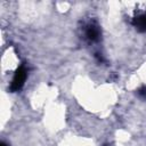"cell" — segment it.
<instances>
[{
	"instance_id": "cell-3",
	"label": "cell",
	"mask_w": 146,
	"mask_h": 146,
	"mask_svg": "<svg viewBox=\"0 0 146 146\" xmlns=\"http://www.w3.org/2000/svg\"><path fill=\"white\" fill-rule=\"evenodd\" d=\"M132 25L140 32L146 31V13H143L138 16H136L132 19Z\"/></svg>"
},
{
	"instance_id": "cell-5",
	"label": "cell",
	"mask_w": 146,
	"mask_h": 146,
	"mask_svg": "<svg viewBox=\"0 0 146 146\" xmlns=\"http://www.w3.org/2000/svg\"><path fill=\"white\" fill-rule=\"evenodd\" d=\"M1 146H8L7 144H5V143H1Z\"/></svg>"
},
{
	"instance_id": "cell-4",
	"label": "cell",
	"mask_w": 146,
	"mask_h": 146,
	"mask_svg": "<svg viewBox=\"0 0 146 146\" xmlns=\"http://www.w3.org/2000/svg\"><path fill=\"white\" fill-rule=\"evenodd\" d=\"M138 95H139L140 97H143V98H146V87L140 88V89L138 90Z\"/></svg>"
},
{
	"instance_id": "cell-1",
	"label": "cell",
	"mask_w": 146,
	"mask_h": 146,
	"mask_svg": "<svg viewBox=\"0 0 146 146\" xmlns=\"http://www.w3.org/2000/svg\"><path fill=\"white\" fill-rule=\"evenodd\" d=\"M26 75H27V71H26L25 65H21L17 68V71L15 72V75H14L13 81L10 83V88H9L10 91H13V92L18 91L23 87V84L26 80Z\"/></svg>"
},
{
	"instance_id": "cell-2",
	"label": "cell",
	"mask_w": 146,
	"mask_h": 146,
	"mask_svg": "<svg viewBox=\"0 0 146 146\" xmlns=\"http://www.w3.org/2000/svg\"><path fill=\"white\" fill-rule=\"evenodd\" d=\"M100 35V30L96 24H89L86 29V36L90 41H97Z\"/></svg>"
}]
</instances>
